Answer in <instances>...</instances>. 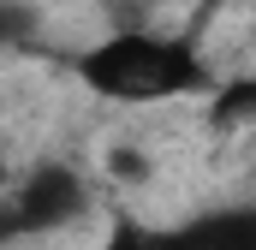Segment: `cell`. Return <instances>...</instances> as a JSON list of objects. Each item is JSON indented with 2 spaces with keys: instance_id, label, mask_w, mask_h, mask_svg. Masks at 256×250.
Wrapping results in <instances>:
<instances>
[{
  "instance_id": "cell-1",
  "label": "cell",
  "mask_w": 256,
  "mask_h": 250,
  "mask_svg": "<svg viewBox=\"0 0 256 250\" xmlns=\"http://www.w3.org/2000/svg\"><path fill=\"white\" fill-rule=\"evenodd\" d=\"M72 72L90 96L114 108H173V102H202L220 72L208 48L191 30H161V24H126L102 30L90 48L72 54Z\"/></svg>"
},
{
  "instance_id": "cell-2",
  "label": "cell",
  "mask_w": 256,
  "mask_h": 250,
  "mask_svg": "<svg viewBox=\"0 0 256 250\" xmlns=\"http://www.w3.org/2000/svg\"><path fill=\"white\" fill-rule=\"evenodd\" d=\"M90 208H96V185L72 161H36L24 173H6V190H0V244L72 232V226L90 220Z\"/></svg>"
},
{
  "instance_id": "cell-3",
  "label": "cell",
  "mask_w": 256,
  "mask_h": 250,
  "mask_svg": "<svg viewBox=\"0 0 256 250\" xmlns=\"http://www.w3.org/2000/svg\"><path fill=\"white\" fill-rule=\"evenodd\" d=\"M36 30H42V18L30 0H0V48H24Z\"/></svg>"
},
{
  "instance_id": "cell-4",
  "label": "cell",
  "mask_w": 256,
  "mask_h": 250,
  "mask_svg": "<svg viewBox=\"0 0 256 250\" xmlns=\"http://www.w3.org/2000/svg\"><path fill=\"white\" fill-rule=\"evenodd\" d=\"M0 190H6V161H0Z\"/></svg>"
},
{
  "instance_id": "cell-5",
  "label": "cell",
  "mask_w": 256,
  "mask_h": 250,
  "mask_svg": "<svg viewBox=\"0 0 256 250\" xmlns=\"http://www.w3.org/2000/svg\"><path fill=\"white\" fill-rule=\"evenodd\" d=\"M0 250H6V244H0Z\"/></svg>"
}]
</instances>
